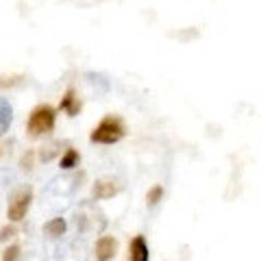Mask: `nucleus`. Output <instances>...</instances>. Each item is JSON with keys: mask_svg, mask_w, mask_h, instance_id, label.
<instances>
[{"mask_svg": "<svg viewBox=\"0 0 261 261\" xmlns=\"http://www.w3.org/2000/svg\"><path fill=\"white\" fill-rule=\"evenodd\" d=\"M124 135H126V126H124V122H122V118H118V116H105L94 126L92 135H89V142L111 146V144H118Z\"/></svg>", "mask_w": 261, "mask_h": 261, "instance_id": "nucleus-1", "label": "nucleus"}, {"mask_svg": "<svg viewBox=\"0 0 261 261\" xmlns=\"http://www.w3.org/2000/svg\"><path fill=\"white\" fill-rule=\"evenodd\" d=\"M55 122H57V109L50 107V105H37L29 116L27 130L31 137H42L55 128Z\"/></svg>", "mask_w": 261, "mask_h": 261, "instance_id": "nucleus-2", "label": "nucleus"}, {"mask_svg": "<svg viewBox=\"0 0 261 261\" xmlns=\"http://www.w3.org/2000/svg\"><path fill=\"white\" fill-rule=\"evenodd\" d=\"M33 202V190L31 187H20V190H15L9 198V207H7V218L11 220V222H22L24 218H27V211Z\"/></svg>", "mask_w": 261, "mask_h": 261, "instance_id": "nucleus-3", "label": "nucleus"}, {"mask_svg": "<svg viewBox=\"0 0 261 261\" xmlns=\"http://www.w3.org/2000/svg\"><path fill=\"white\" fill-rule=\"evenodd\" d=\"M122 192V183L118 178H98L92 187V196L96 200H107V198H113L116 194Z\"/></svg>", "mask_w": 261, "mask_h": 261, "instance_id": "nucleus-4", "label": "nucleus"}, {"mask_svg": "<svg viewBox=\"0 0 261 261\" xmlns=\"http://www.w3.org/2000/svg\"><path fill=\"white\" fill-rule=\"evenodd\" d=\"M118 252V240L111 235H102L94 244V259L96 261H111Z\"/></svg>", "mask_w": 261, "mask_h": 261, "instance_id": "nucleus-5", "label": "nucleus"}, {"mask_svg": "<svg viewBox=\"0 0 261 261\" xmlns=\"http://www.w3.org/2000/svg\"><path fill=\"white\" fill-rule=\"evenodd\" d=\"M148 259H150V250L144 235H135L128 244V261H148Z\"/></svg>", "mask_w": 261, "mask_h": 261, "instance_id": "nucleus-6", "label": "nucleus"}, {"mask_svg": "<svg viewBox=\"0 0 261 261\" xmlns=\"http://www.w3.org/2000/svg\"><path fill=\"white\" fill-rule=\"evenodd\" d=\"M59 109H61L63 113H68L70 118H74V116H79V113H81V100H79L74 87H68V89H65V94H63L61 102H59Z\"/></svg>", "mask_w": 261, "mask_h": 261, "instance_id": "nucleus-7", "label": "nucleus"}, {"mask_svg": "<svg viewBox=\"0 0 261 261\" xmlns=\"http://www.w3.org/2000/svg\"><path fill=\"white\" fill-rule=\"evenodd\" d=\"M13 122V109L7 98H0V135L7 133Z\"/></svg>", "mask_w": 261, "mask_h": 261, "instance_id": "nucleus-8", "label": "nucleus"}, {"mask_svg": "<svg viewBox=\"0 0 261 261\" xmlns=\"http://www.w3.org/2000/svg\"><path fill=\"white\" fill-rule=\"evenodd\" d=\"M44 233L48 238H61L65 233V220L63 218H53L44 224Z\"/></svg>", "mask_w": 261, "mask_h": 261, "instance_id": "nucleus-9", "label": "nucleus"}, {"mask_svg": "<svg viewBox=\"0 0 261 261\" xmlns=\"http://www.w3.org/2000/svg\"><path fill=\"white\" fill-rule=\"evenodd\" d=\"M79 161H81V154H79V150H74V148H68L63 154H61V161H59V166L63 168V170H72L74 166H79Z\"/></svg>", "mask_w": 261, "mask_h": 261, "instance_id": "nucleus-10", "label": "nucleus"}, {"mask_svg": "<svg viewBox=\"0 0 261 261\" xmlns=\"http://www.w3.org/2000/svg\"><path fill=\"white\" fill-rule=\"evenodd\" d=\"M59 146H61V142H53V144L44 146V148L39 150V159H42V161H50L55 154L59 152Z\"/></svg>", "mask_w": 261, "mask_h": 261, "instance_id": "nucleus-11", "label": "nucleus"}, {"mask_svg": "<svg viewBox=\"0 0 261 261\" xmlns=\"http://www.w3.org/2000/svg\"><path fill=\"white\" fill-rule=\"evenodd\" d=\"M163 198V187L161 185H154V187H150L148 190V194H146V202H148L150 207H154L157 202Z\"/></svg>", "mask_w": 261, "mask_h": 261, "instance_id": "nucleus-12", "label": "nucleus"}, {"mask_svg": "<svg viewBox=\"0 0 261 261\" xmlns=\"http://www.w3.org/2000/svg\"><path fill=\"white\" fill-rule=\"evenodd\" d=\"M3 261H22V248L18 244H11V246L3 252Z\"/></svg>", "mask_w": 261, "mask_h": 261, "instance_id": "nucleus-13", "label": "nucleus"}, {"mask_svg": "<svg viewBox=\"0 0 261 261\" xmlns=\"http://www.w3.org/2000/svg\"><path fill=\"white\" fill-rule=\"evenodd\" d=\"M33 159H35V152L27 150V152L22 154V159H20V168L27 170V172H31V170H33Z\"/></svg>", "mask_w": 261, "mask_h": 261, "instance_id": "nucleus-14", "label": "nucleus"}, {"mask_svg": "<svg viewBox=\"0 0 261 261\" xmlns=\"http://www.w3.org/2000/svg\"><path fill=\"white\" fill-rule=\"evenodd\" d=\"M13 235H15V226H9V224H7V226L0 228V242H7L9 238H13Z\"/></svg>", "mask_w": 261, "mask_h": 261, "instance_id": "nucleus-15", "label": "nucleus"}, {"mask_svg": "<svg viewBox=\"0 0 261 261\" xmlns=\"http://www.w3.org/2000/svg\"><path fill=\"white\" fill-rule=\"evenodd\" d=\"M7 81H0V89H5V87H11L15 83H20V79L22 76H5Z\"/></svg>", "mask_w": 261, "mask_h": 261, "instance_id": "nucleus-16", "label": "nucleus"}]
</instances>
